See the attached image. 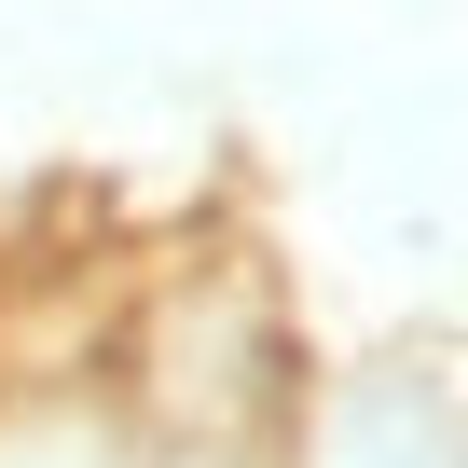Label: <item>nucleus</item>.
<instances>
[{
  "instance_id": "1",
  "label": "nucleus",
  "mask_w": 468,
  "mask_h": 468,
  "mask_svg": "<svg viewBox=\"0 0 468 468\" xmlns=\"http://www.w3.org/2000/svg\"><path fill=\"white\" fill-rule=\"evenodd\" d=\"M303 468H468V427L441 399V372L386 358V372H345L303 427Z\"/></svg>"
},
{
  "instance_id": "2",
  "label": "nucleus",
  "mask_w": 468,
  "mask_h": 468,
  "mask_svg": "<svg viewBox=\"0 0 468 468\" xmlns=\"http://www.w3.org/2000/svg\"><path fill=\"white\" fill-rule=\"evenodd\" d=\"M124 468H234V454H207V441H165V454H124Z\"/></svg>"
}]
</instances>
